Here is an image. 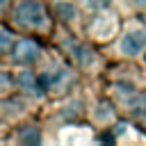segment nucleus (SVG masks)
Listing matches in <instances>:
<instances>
[{
    "label": "nucleus",
    "mask_w": 146,
    "mask_h": 146,
    "mask_svg": "<svg viewBox=\"0 0 146 146\" xmlns=\"http://www.w3.org/2000/svg\"><path fill=\"white\" fill-rule=\"evenodd\" d=\"M73 57H75V62L78 64H82V66H89L91 62H94V52L87 48V46H73Z\"/></svg>",
    "instance_id": "6"
},
{
    "label": "nucleus",
    "mask_w": 146,
    "mask_h": 146,
    "mask_svg": "<svg viewBox=\"0 0 146 146\" xmlns=\"http://www.w3.org/2000/svg\"><path fill=\"white\" fill-rule=\"evenodd\" d=\"M55 11H57V16H59L62 21H73V18L78 16V9H75V5H73V2H68V0H64V2H57Z\"/></svg>",
    "instance_id": "5"
},
{
    "label": "nucleus",
    "mask_w": 146,
    "mask_h": 146,
    "mask_svg": "<svg viewBox=\"0 0 146 146\" xmlns=\"http://www.w3.org/2000/svg\"><path fill=\"white\" fill-rule=\"evenodd\" d=\"M39 46L32 41V39H21L16 46H14V50H11V57H14V62H18V64H32V62H36L39 59Z\"/></svg>",
    "instance_id": "3"
},
{
    "label": "nucleus",
    "mask_w": 146,
    "mask_h": 146,
    "mask_svg": "<svg viewBox=\"0 0 146 146\" xmlns=\"http://www.w3.org/2000/svg\"><path fill=\"white\" fill-rule=\"evenodd\" d=\"M14 18H16V23H21V25L41 27V25L46 23V11H43V7H41L39 2H34V0H23V2L16 5Z\"/></svg>",
    "instance_id": "2"
},
{
    "label": "nucleus",
    "mask_w": 146,
    "mask_h": 146,
    "mask_svg": "<svg viewBox=\"0 0 146 146\" xmlns=\"http://www.w3.org/2000/svg\"><path fill=\"white\" fill-rule=\"evenodd\" d=\"M110 2L112 0H84V5L89 9H105V7H110Z\"/></svg>",
    "instance_id": "9"
},
{
    "label": "nucleus",
    "mask_w": 146,
    "mask_h": 146,
    "mask_svg": "<svg viewBox=\"0 0 146 146\" xmlns=\"http://www.w3.org/2000/svg\"><path fill=\"white\" fill-rule=\"evenodd\" d=\"M9 43H11V34L7 30H0V52H5L9 48Z\"/></svg>",
    "instance_id": "8"
},
{
    "label": "nucleus",
    "mask_w": 146,
    "mask_h": 146,
    "mask_svg": "<svg viewBox=\"0 0 146 146\" xmlns=\"http://www.w3.org/2000/svg\"><path fill=\"white\" fill-rule=\"evenodd\" d=\"M18 139L25 144H39V132L34 130V128H27V130H21V135H18Z\"/></svg>",
    "instance_id": "7"
},
{
    "label": "nucleus",
    "mask_w": 146,
    "mask_h": 146,
    "mask_svg": "<svg viewBox=\"0 0 146 146\" xmlns=\"http://www.w3.org/2000/svg\"><path fill=\"white\" fill-rule=\"evenodd\" d=\"M11 87V78L7 73H0V91H7Z\"/></svg>",
    "instance_id": "10"
},
{
    "label": "nucleus",
    "mask_w": 146,
    "mask_h": 146,
    "mask_svg": "<svg viewBox=\"0 0 146 146\" xmlns=\"http://www.w3.org/2000/svg\"><path fill=\"white\" fill-rule=\"evenodd\" d=\"M132 5L137 9H141V11H146V0H132Z\"/></svg>",
    "instance_id": "11"
},
{
    "label": "nucleus",
    "mask_w": 146,
    "mask_h": 146,
    "mask_svg": "<svg viewBox=\"0 0 146 146\" xmlns=\"http://www.w3.org/2000/svg\"><path fill=\"white\" fill-rule=\"evenodd\" d=\"M144 48H146V25L135 23V25H132L130 30H125V34L121 36L119 50H121V55H125V57H137V55L144 52Z\"/></svg>",
    "instance_id": "1"
},
{
    "label": "nucleus",
    "mask_w": 146,
    "mask_h": 146,
    "mask_svg": "<svg viewBox=\"0 0 146 146\" xmlns=\"http://www.w3.org/2000/svg\"><path fill=\"white\" fill-rule=\"evenodd\" d=\"M18 84H21L23 89L32 91L34 96H43V89L39 87V80H36L34 73H30V71H21V73H18Z\"/></svg>",
    "instance_id": "4"
},
{
    "label": "nucleus",
    "mask_w": 146,
    "mask_h": 146,
    "mask_svg": "<svg viewBox=\"0 0 146 146\" xmlns=\"http://www.w3.org/2000/svg\"><path fill=\"white\" fill-rule=\"evenodd\" d=\"M2 2H5V0H0V5H2Z\"/></svg>",
    "instance_id": "12"
}]
</instances>
